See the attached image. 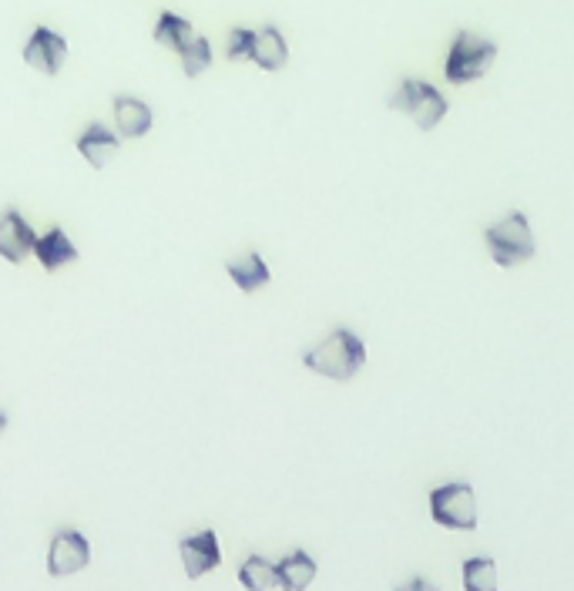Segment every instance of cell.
Masks as SVG:
<instances>
[{
    "label": "cell",
    "instance_id": "obj_5",
    "mask_svg": "<svg viewBox=\"0 0 574 591\" xmlns=\"http://www.w3.org/2000/svg\"><path fill=\"white\" fill-rule=\"evenodd\" d=\"M430 518L447 531H474L477 528V494L464 481L444 484L430 491Z\"/></svg>",
    "mask_w": 574,
    "mask_h": 591
},
{
    "label": "cell",
    "instance_id": "obj_7",
    "mask_svg": "<svg viewBox=\"0 0 574 591\" xmlns=\"http://www.w3.org/2000/svg\"><path fill=\"white\" fill-rule=\"evenodd\" d=\"M64 61H68V41H64L58 31H51V27H34V34L27 37V44H24L27 68L54 78V74L64 68Z\"/></svg>",
    "mask_w": 574,
    "mask_h": 591
},
{
    "label": "cell",
    "instance_id": "obj_21",
    "mask_svg": "<svg viewBox=\"0 0 574 591\" xmlns=\"http://www.w3.org/2000/svg\"><path fill=\"white\" fill-rule=\"evenodd\" d=\"M397 591H440V588L427 578H410V581H403Z\"/></svg>",
    "mask_w": 574,
    "mask_h": 591
},
{
    "label": "cell",
    "instance_id": "obj_18",
    "mask_svg": "<svg viewBox=\"0 0 574 591\" xmlns=\"http://www.w3.org/2000/svg\"><path fill=\"white\" fill-rule=\"evenodd\" d=\"M460 578H464V591H497V561L487 555L467 558Z\"/></svg>",
    "mask_w": 574,
    "mask_h": 591
},
{
    "label": "cell",
    "instance_id": "obj_6",
    "mask_svg": "<svg viewBox=\"0 0 574 591\" xmlns=\"http://www.w3.org/2000/svg\"><path fill=\"white\" fill-rule=\"evenodd\" d=\"M88 561H91V544L81 531L64 528L51 538V548H47V575L51 578L78 575L81 568H88Z\"/></svg>",
    "mask_w": 574,
    "mask_h": 591
},
{
    "label": "cell",
    "instance_id": "obj_12",
    "mask_svg": "<svg viewBox=\"0 0 574 591\" xmlns=\"http://www.w3.org/2000/svg\"><path fill=\"white\" fill-rule=\"evenodd\" d=\"M225 272H229V279L235 283L239 293H259V289H266L272 283V272H269V262L259 256V252H246V256L239 259H229L225 262Z\"/></svg>",
    "mask_w": 574,
    "mask_h": 591
},
{
    "label": "cell",
    "instance_id": "obj_1",
    "mask_svg": "<svg viewBox=\"0 0 574 591\" xmlns=\"http://www.w3.org/2000/svg\"><path fill=\"white\" fill-rule=\"evenodd\" d=\"M303 363L313 373H319V377L340 380V383L353 380L366 363V343L353 330L340 326V330H333L326 340L309 346V350L303 353Z\"/></svg>",
    "mask_w": 574,
    "mask_h": 591
},
{
    "label": "cell",
    "instance_id": "obj_15",
    "mask_svg": "<svg viewBox=\"0 0 574 591\" xmlns=\"http://www.w3.org/2000/svg\"><path fill=\"white\" fill-rule=\"evenodd\" d=\"M289 61V44L279 27H262L256 31V44H252V64L262 71H282Z\"/></svg>",
    "mask_w": 574,
    "mask_h": 591
},
{
    "label": "cell",
    "instance_id": "obj_16",
    "mask_svg": "<svg viewBox=\"0 0 574 591\" xmlns=\"http://www.w3.org/2000/svg\"><path fill=\"white\" fill-rule=\"evenodd\" d=\"M152 37L162 48H172V51H178L182 54L185 48H188V41H192V24L185 21V17H178V14H172V11H165L162 17L155 21V31H152Z\"/></svg>",
    "mask_w": 574,
    "mask_h": 591
},
{
    "label": "cell",
    "instance_id": "obj_14",
    "mask_svg": "<svg viewBox=\"0 0 574 591\" xmlns=\"http://www.w3.org/2000/svg\"><path fill=\"white\" fill-rule=\"evenodd\" d=\"M319 565L313 561V555L309 551H289L286 558L276 561V575H279V588L282 591H306L309 585H313Z\"/></svg>",
    "mask_w": 574,
    "mask_h": 591
},
{
    "label": "cell",
    "instance_id": "obj_10",
    "mask_svg": "<svg viewBox=\"0 0 574 591\" xmlns=\"http://www.w3.org/2000/svg\"><path fill=\"white\" fill-rule=\"evenodd\" d=\"M78 152L91 168H108L121 152V135L94 121V125H88L78 135Z\"/></svg>",
    "mask_w": 574,
    "mask_h": 591
},
{
    "label": "cell",
    "instance_id": "obj_9",
    "mask_svg": "<svg viewBox=\"0 0 574 591\" xmlns=\"http://www.w3.org/2000/svg\"><path fill=\"white\" fill-rule=\"evenodd\" d=\"M34 242H37V232L31 229V222H27L21 212L7 209L0 215V259L21 266L27 256H34Z\"/></svg>",
    "mask_w": 574,
    "mask_h": 591
},
{
    "label": "cell",
    "instance_id": "obj_8",
    "mask_svg": "<svg viewBox=\"0 0 574 591\" xmlns=\"http://www.w3.org/2000/svg\"><path fill=\"white\" fill-rule=\"evenodd\" d=\"M178 555H182L188 581H199L202 575H209V571L222 565L219 534H215L212 528H205L199 534H188V538L178 541Z\"/></svg>",
    "mask_w": 574,
    "mask_h": 591
},
{
    "label": "cell",
    "instance_id": "obj_2",
    "mask_svg": "<svg viewBox=\"0 0 574 591\" xmlns=\"http://www.w3.org/2000/svg\"><path fill=\"white\" fill-rule=\"evenodd\" d=\"M484 242H487L491 259L501 269L521 266V262L534 259V252H538V242H534L531 222H528V215L524 212H507L501 222L487 225Z\"/></svg>",
    "mask_w": 574,
    "mask_h": 591
},
{
    "label": "cell",
    "instance_id": "obj_11",
    "mask_svg": "<svg viewBox=\"0 0 574 591\" xmlns=\"http://www.w3.org/2000/svg\"><path fill=\"white\" fill-rule=\"evenodd\" d=\"M34 259L41 262V269L58 272L64 266H71V262H78V249H74V242L68 239V232H64L61 225H54V229H47L44 236H37Z\"/></svg>",
    "mask_w": 574,
    "mask_h": 591
},
{
    "label": "cell",
    "instance_id": "obj_22",
    "mask_svg": "<svg viewBox=\"0 0 574 591\" xmlns=\"http://www.w3.org/2000/svg\"><path fill=\"white\" fill-rule=\"evenodd\" d=\"M4 430H7V414L0 410V434H4Z\"/></svg>",
    "mask_w": 574,
    "mask_h": 591
},
{
    "label": "cell",
    "instance_id": "obj_3",
    "mask_svg": "<svg viewBox=\"0 0 574 591\" xmlns=\"http://www.w3.org/2000/svg\"><path fill=\"white\" fill-rule=\"evenodd\" d=\"M497 58V44L487 41V37L474 34V31H457L454 41H450L447 51V64H444V78L450 84H470L481 81L491 64Z\"/></svg>",
    "mask_w": 574,
    "mask_h": 591
},
{
    "label": "cell",
    "instance_id": "obj_4",
    "mask_svg": "<svg viewBox=\"0 0 574 591\" xmlns=\"http://www.w3.org/2000/svg\"><path fill=\"white\" fill-rule=\"evenodd\" d=\"M390 108L417 121L420 131H434L440 121L447 118V111H450L447 98L440 95L434 84H427L420 78H403L400 88H397V95L390 98Z\"/></svg>",
    "mask_w": 574,
    "mask_h": 591
},
{
    "label": "cell",
    "instance_id": "obj_13",
    "mask_svg": "<svg viewBox=\"0 0 574 591\" xmlns=\"http://www.w3.org/2000/svg\"><path fill=\"white\" fill-rule=\"evenodd\" d=\"M152 108L141 98L131 95H118L115 98V125L121 138H145L152 131Z\"/></svg>",
    "mask_w": 574,
    "mask_h": 591
},
{
    "label": "cell",
    "instance_id": "obj_20",
    "mask_svg": "<svg viewBox=\"0 0 574 591\" xmlns=\"http://www.w3.org/2000/svg\"><path fill=\"white\" fill-rule=\"evenodd\" d=\"M252 44H256V31H249V27H232L225 54H229V61H252Z\"/></svg>",
    "mask_w": 574,
    "mask_h": 591
},
{
    "label": "cell",
    "instance_id": "obj_19",
    "mask_svg": "<svg viewBox=\"0 0 574 591\" xmlns=\"http://www.w3.org/2000/svg\"><path fill=\"white\" fill-rule=\"evenodd\" d=\"M209 64H212V44L205 37H192L188 48L182 51V71L188 78H199V74L209 71Z\"/></svg>",
    "mask_w": 574,
    "mask_h": 591
},
{
    "label": "cell",
    "instance_id": "obj_17",
    "mask_svg": "<svg viewBox=\"0 0 574 591\" xmlns=\"http://www.w3.org/2000/svg\"><path fill=\"white\" fill-rule=\"evenodd\" d=\"M239 581L246 591H269L279 585V575H276V565H272V561H266L262 555H249L239 565Z\"/></svg>",
    "mask_w": 574,
    "mask_h": 591
}]
</instances>
